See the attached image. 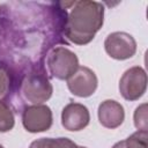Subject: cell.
<instances>
[{
	"label": "cell",
	"mask_w": 148,
	"mask_h": 148,
	"mask_svg": "<svg viewBox=\"0 0 148 148\" xmlns=\"http://www.w3.org/2000/svg\"><path fill=\"white\" fill-rule=\"evenodd\" d=\"M134 126L138 131H147L148 130V120H147V103L140 104L134 111Z\"/></svg>",
	"instance_id": "cell-12"
},
{
	"label": "cell",
	"mask_w": 148,
	"mask_h": 148,
	"mask_svg": "<svg viewBox=\"0 0 148 148\" xmlns=\"http://www.w3.org/2000/svg\"><path fill=\"white\" fill-rule=\"evenodd\" d=\"M77 148H87V147H83V146H77Z\"/></svg>",
	"instance_id": "cell-15"
},
{
	"label": "cell",
	"mask_w": 148,
	"mask_h": 148,
	"mask_svg": "<svg viewBox=\"0 0 148 148\" xmlns=\"http://www.w3.org/2000/svg\"><path fill=\"white\" fill-rule=\"evenodd\" d=\"M90 121V113L86 105L71 102L61 111V125L71 132H79L86 128Z\"/></svg>",
	"instance_id": "cell-7"
},
{
	"label": "cell",
	"mask_w": 148,
	"mask_h": 148,
	"mask_svg": "<svg viewBox=\"0 0 148 148\" xmlns=\"http://www.w3.org/2000/svg\"><path fill=\"white\" fill-rule=\"evenodd\" d=\"M53 116L45 104L28 105L22 110V125L30 133H40L51 128Z\"/></svg>",
	"instance_id": "cell-4"
},
{
	"label": "cell",
	"mask_w": 148,
	"mask_h": 148,
	"mask_svg": "<svg viewBox=\"0 0 148 148\" xmlns=\"http://www.w3.org/2000/svg\"><path fill=\"white\" fill-rule=\"evenodd\" d=\"M147 89V74L140 66H133L124 72L119 80L120 95L126 101H136Z\"/></svg>",
	"instance_id": "cell-3"
},
{
	"label": "cell",
	"mask_w": 148,
	"mask_h": 148,
	"mask_svg": "<svg viewBox=\"0 0 148 148\" xmlns=\"http://www.w3.org/2000/svg\"><path fill=\"white\" fill-rule=\"evenodd\" d=\"M12 84V66L0 58V96H6Z\"/></svg>",
	"instance_id": "cell-11"
},
{
	"label": "cell",
	"mask_w": 148,
	"mask_h": 148,
	"mask_svg": "<svg viewBox=\"0 0 148 148\" xmlns=\"http://www.w3.org/2000/svg\"><path fill=\"white\" fill-rule=\"evenodd\" d=\"M0 148H5V147H3V146H2V145H0Z\"/></svg>",
	"instance_id": "cell-16"
},
{
	"label": "cell",
	"mask_w": 148,
	"mask_h": 148,
	"mask_svg": "<svg viewBox=\"0 0 148 148\" xmlns=\"http://www.w3.org/2000/svg\"><path fill=\"white\" fill-rule=\"evenodd\" d=\"M29 148H77V145L68 138H40L32 141Z\"/></svg>",
	"instance_id": "cell-9"
},
{
	"label": "cell",
	"mask_w": 148,
	"mask_h": 148,
	"mask_svg": "<svg viewBox=\"0 0 148 148\" xmlns=\"http://www.w3.org/2000/svg\"><path fill=\"white\" fill-rule=\"evenodd\" d=\"M66 81L68 90L74 96L81 98L91 96L98 86V79L95 72L86 66H79Z\"/></svg>",
	"instance_id": "cell-6"
},
{
	"label": "cell",
	"mask_w": 148,
	"mask_h": 148,
	"mask_svg": "<svg viewBox=\"0 0 148 148\" xmlns=\"http://www.w3.org/2000/svg\"><path fill=\"white\" fill-rule=\"evenodd\" d=\"M97 116L102 126L114 130L124 123L125 110L119 102L114 99H105L98 105Z\"/></svg>",
	"instance_id": "cell-8"
},
{
	"label": "cell",
	"mask_w": 148,
	"mask_h": 148,
	"mask_svg": "<svg viewBox=\"0 0 148 148\" xmlns=\"http://www.w3.org/2000/svg\"><path fill=\"white\" fill-rule=\"evenodd\" d=\"M105 52L116 60H126L136 52V42L134 37L124 31H114L106 36L104 40Z\"/></svg>",
	"instance_id": "cell-5"
},
{
	"label": "cell",
	"mask_w": 148,
	"mask_h": 148,
	"mask_svg": "<svg viewBox=\"0 0 148 148\" xmlns=\"http://www.w3.org/2000/svg\"><path fill=\"white\" fill-rule=\"evenodd\" d=\"M104 23V6L98 1H75L67 16L64 36L76 45L89 44Z\"/></svg>",
	"instance_id": "cell-1"
},
{
	"label": "cell",
	"mask_w": 148,
	"mask_h": 148,
	"mask_svg": "<svg viewBox=\"0 0 148 148\" xmlns=\"http://www.w3.org/2000/svg\"><path fill=\"white\" fill-rule=\"evenodd\" d=\"M44 66L50 76L64 81L77 69L79 58L65 46H53L46 53Z\"/></svg>",
	"instance_id": "cell-2"
},
{
	"label": "cell",
	"mask_w": 148,
	"mask_h": 148,
	"mask_svg": "<svg viewBox=\"0 0 148 148\" xmlns=\"http://www.w3.org/2000/svg\"><path fill=\"white\" fill-rule=\"evenodd\" d=\"M15 125V117L12 108L0 99V133H6L13 130Z\"/></svg>",
	"instance_id": "cell-10"
},
{
	"label": "cell",
	"mask_w": 148,
	"mask_h": 148,
	"mask_svg": "<svg viewBox=\"0 0 148 148\" xmlns=\"http://www.w3.org/2000/svg\"><path fill=\"white\" fill-rule=\"evenodd\" d=\"M1 38H2V30H1V28H0V42H1Z\"/></svg>",
	"instance_id": "cell-14"
},
{
	"label": "cell",
	"mask_w": 148,
	"mask_h": 148,
	"mask_svg": "<svg viewBox=\"0 0 148 148\" xmlns=\"http://www.w3.org/2000/svg\"><path fill=\"white\" fill-rule=\"evenodd\" d=\"M111 148H130L127 145H126V142H125V140H121V141H118V142H116Z\"/></svg>",
	"instance_id": "cell-13"
}]
</instances>
